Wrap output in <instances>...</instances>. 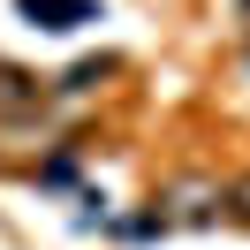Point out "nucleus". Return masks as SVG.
Listing matches in <instances>:
<instances>
[{
	"label": "nucleus",
	"instance_id": "nucleus-1",
	"mask_svg": "<svg viewBox=\"0 0 250 250\" xmlns=\"http://www.w3.org/2000/svg\"><path fill=\"white\" fill-rule=\"evenodd\" d=\"M23 16L46 31H76V23H91V0H23Z\"/></svg>",
	"mask_w": 250,
	"mask_h": 250
},
{
	"label": "nucleus",
	"instance_id": "nucleus-2",
	"mask_svg": "<svg viewBox=\"0 0 250 250\" xmlns=\"http://www.w3.org/2000/svg\"><path fill=\"white\" fill-rule=\"evenodd\" d=\"M235 212H243V220H250V182H235Z\"/></svg>",
	"mask_w": 250,
	"mask_h": 250
}]
</instances>
